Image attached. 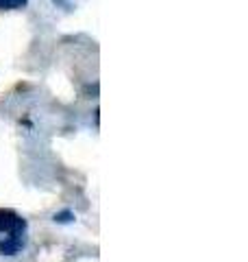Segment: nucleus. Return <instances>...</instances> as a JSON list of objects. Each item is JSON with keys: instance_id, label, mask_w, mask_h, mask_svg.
Segmentation results:
<instances>
[{"instance_id": "f03ea898", "label": "nucleus", "mask_w": 248, "mask_h": 262, "mask_svg": "<svg viewBox=\"0 0 248 262\" xmlns=\"http://www.w3.org/2000/svg\"><path fill=\"white\" fill-rule=\"evenodd\" d=\"M24 245H27L24 236H18V238L5 236V238L0 241V256H15V253H20L24 249Z\"/></svg>"}, {"instance_id": "f257e3e1", "label": "nucleus", "mask_w": 248, "mask_h": 262, "mask_svg": "<svg viewBox=\"0 0 248 262\" xmlns=\"http://www.w3.org/2000/svg\"><path fill=\"white\" fill-rule=\"evenodd\" d=\"M0 234L11 236V238L24 236L27 234V221H24L18 212L0 208Z\"/></svg>"}, {"instance_id": "20e7f679", "label": "nucleus", "mask_w": 248, "mask_h": 262, "mask_svg": "<svg viewBox=\"0 0 248 262\" xmlns=\"http://www.w3.org/2000/svg\"><path fill=\"white\" fill-rule=\"evenodd\" d=\"M53 221H55V223H72V221H74V212H70V210L57 212V214L53 216Z\"/></svg>"}, {"instance_id": "7ed1b4c3", "label": "nucleus", "mask_w": 248, "mask_h": 262, "mask_svg": "<svg viewBox=\"0 0 248 262\" xmlns=\"http://www.w3.org/2000/svg\"><path fill=\"white\" fill-rule=\"evenodd\" d=\"M29 0H0V11L5 9H22V7H27Z\"/></svg>"}]
</instances>
